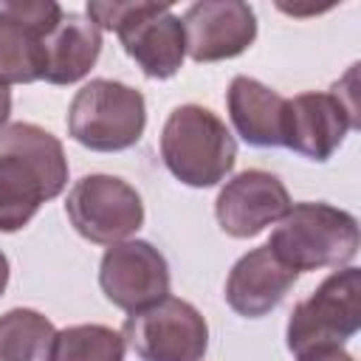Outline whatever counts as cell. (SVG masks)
Instances as JSON below:
<instances>
[{
    "mask_svg": "<svg viewBox=\"0 0 361 361\" xmlns=\"http://www.w3.org/2000/svg\"><path fill=\"white\" fill-rule=\"evenodd\" d=\"M56 327L34 307H11L0 316V361H51Z\"/></svg>",
    "mask_w": 361,
    "mask_h": 361,
    "instance_id": "obj_17",
    "label": "cell"
},
{
    "mask_svg": "<svg viewBox=\"0 0 361 361\" xmlns=\"http://www.w3.org/2000/svg\"><path fill=\"white\" fill-rule=\"evenodd\" d=\"M99 288L110 305L127 313L144 310L169 296L166 257L147 240H121L99 262Z\"/></svg>",
    "mask_w": 361,
    "mask_h": 361,
    "instance_id": "obj_10",
    "label": "cell"
},
{
    "mask_svg": "<svg viewBox=\"0 0 361 361\" xmlns=\"http://www.w3.org/2000/svg\"><path fill=\"white\" fill-rule=\"evenodd\" d=\"M8 274H11V268H8V257L0 251V296L6 293V285H8Z\"/></svg>",
    "mask_w": 361,
    "mask_h": 361,
    "instance_id": "obj_21",
    "label": "cell"
},
{
    "mask_svg": "<svg viewBox=\"0 0 361 361\" xmlns=\"http://www.w3.org/2000/svg\"><path fill=\"white\" fill-rule=\"evenodd\" d=\"M124 341L141 361H203L209 324L192 302L166 296L127 316Z\"/></svg>",
    "mask_w": 361,
    "mask_h": 361,
    "instance_id": "obj_8",
    "label": "cell"
},
{
    "mask_svg": "<svg viewBox=\"0 0 361 361\" xmlns=\"http://www.w3.org/2000/svg\"><path fill=\"white\" fill-rule=\"evenodd\" d=\"M361 327V271L355 265L333 271L307 299H302L285 327L288 350L307 358L344 347Z\"/></svg>",
    "mask_w": 361,
    "mask_h": 361,
    "instance_id": "obj_6",
    "label": "cell"
},
{
    "mask_svg": "<svg viewBox=\"0 0 361 361\" xmlns=\"http://www.w3.org/2000/svg\"><path fill=\"white\" fill-rule=\"evenodd\" d=\"M51 361H124V336L107 324L56 330Z\"/></svg>",
    "mask_w": 361,
    "mask_h": 361,
    "instance_id": "obj_18",
    "label": "cell"
},
{
    "mask_svg": "<svg viewBox=\"0 0 361 361\" xmlns=\"http://www.w3.org/2000/svg\"><path fill=\"white\" fill-rule=\"evenodd\" d=\"M65 214L76 234L87 243L116 245L144 226V200L124 178L96 172L71 186Z\"/></svg>",
    "mask_w": 361,
    "mask_h": 361,
    "instance_id": "obj_7",
    "label": "cell"
},
{
    "mask_svg": "<svg viewBox=\"0 0 361 361\" xmlns=\"http://www.w3.org/2000/svg\"><path fill=\"white\" fill-rule=\"evenodd\" d=\"M147 102L141 90L116 79H90L68 107V135L93 152H121L141 141Z\"/></svg>",
    "mask_w": 361,
    "mask_h": 361,
    "instance_id": "obj_5",
    "label": "cell"
},
{
    "mask_svg": "<svg viewBox=\"0 0 361 361\" xmlns=\"http://www.w3.org/2000/svg\"><path fill=\"white\" fill-rule=\"evenodd\" d=\"M161 158L175 180L209 189L226 180L237 161V141L226 121L203 104H180L161 130Z\"/></svg>",
    "mask_w": 361,
    "mask_h": 361,
    "instance_id": "obj_4",
    "label": "cell"
},
{
    "mask_svg": "<svg viewBox=\"0 0 361 361\" xmlns=\"http://www.w3.org/2000/svg\"><path fill=\"white\" fill-rule=\"evenodd\" d=\"M290 209V195L285 183L265 169H245L226 180L214 200L217 226L234 237L248 240L265 231Z\"/></svg>",
    "mask_w": 361,
    "mask_h": 361,
    "instance_id": "obj_12",
    "label": "cell"
},
{
    "mask_svg": "<svg viewBox=\"0 0 361 361\" xmlns=\"http://www.w3.org/2000/svg\"><path fill=\"white\" fill-rule=\"evenodd\" d=\"M265 245L296 274L347 268L358 254L361 231L350 212L322 200H305L290 203Z\"/></svg>",
    "mask_w": 361,
    "mask_h": 361,
    "instance_id": "obj_2",
    "label": "cell"
},
{
    "mask_svg": "<svg viewBox=\"0 0 361 361\" xmlns=\"http://www.w3.org/2000/svg\"><path fill=\"white\" fill-rule=\"evenodd\" d=\"M45 73V34L0 8V85H28Z\"/></svg>",
    "mask_w": 361,
    "mask_h": 361,
    "instance_id": "obj_16",
    "label": "cell"
},
{
    "mask_svg": "<svg viewBox=\"0 0 361 361\" xmlns=\"http://www.w3.org/2000/svg\"><path fill=\"white\" fill-rule=\"evenodd\" d=\"M285 96L271 90L254 76H234L226 90L228 118L248 147H282L285 133Z\"/></svg>",
    "mask_w": 361,
    "mask_h": 361,
    "instance_id": "obj_14",
    "label": "cell"
},
{
    "mask_svg": "<svg viewBox=\"0 0 361 361\" xmlns=\"http://www.w3.org/2000/svg\"><path fill=\"white\" fill-rule=\"evenodd\" d=\"M296 271L285 265L268 245L243 254L226 276V302L243 319H262L282 305L296 282Z\"/></svg>",
    "mask_w": 361,
    "mask_h": 361,
    "instance_id": "obj_13",
    "label": "cell"
},
{
    "mask_svg": "<svg viewBox=\"0 0 361 361\" xmlns=\"http://www.w3.org/2000/svg\"><path fill=\"white\" fill-rule=\"evenodd\" d=\"M361 127L355 90L344 96L336 85L333 93L307 90L285 102V133L282 147L293 149L307 161H330L344 144L350 130Z\"/></svg>",
    "mask_w": 361,
    "mask_h": 361,
    "instance_id": "obj_9",
    "label": "cell"
},
{
    "mask_svg": "<svg viewBox=\"0 0 361 361\" xmlns=\"http://www.w3.org/2000/svg\"><path fill=\"white\" fill-rule=\"evenodd\" d=\"M296 361H355V358L338 347V350H324V353H316V355H307V358H296Z\"/></svg>",
    "mask_w": 361,
    "mask_h": 361,
    "instance_id": "obj_19",
    "label": "cell"
},
{
    "mask_svg": "<svg viewBox=\"0 0 361 361\" xmlns=\"http://www.w3.org/2000/svg\"><path fill=\"white\" fill-rule=\"evenodd\" d=\"M186 54L195 62H223L248 51L257 39V14L243 0H200L183 17Z\"/></svg>",
    "mask_w": 361,
    "mask_h": 361,
    "instance_id": "obj_11",
    "label": "cell"
},
{
    "mask_svg": "<svg viewBox=\"0 0 361 361\" xmlns=\"http://www.w3.org/2000/svg\"><path fill=\"white\" fill-rule=\"evenodd\" d=\"M102 54V28L87 17L68 11L45 37V73L51 85H73L90 73Z\"/></svg>",
    "mask_w": 361,
    "mask_h": 361,
    "instance_id": "obj_15",
    "label": "cell"
},
{
    "mask_svg": "<svg viewBox=\"0 0 361 361\" xmlns=\"http://www.w3.org/2000/svg\"><path fill=\"white\" fill-rule=\"evenodd\" d=\"M68 186L62 141L31 121L0 130V231H20Z\"/></svg>",
    "mask_w": 361,
    "mask_h": 361,
    "instance_id": "obj_1",
    "label": "cell"
},
{
    "mask_svg": "<svg viewBox=\"0 0 361 361\" xmlns=\"http://www.w3.org/2000/svg\"><path fill=\"white\" fill-rule=\"evenodd\" d=\"M87 17L102 28L113 31L124 54L135 59L144 76L149 79H172L183 68L186 56V39H183V23L178 14H172L169 6L158 3H118V0H90Z\"/></svg>",
    "mask_w": 361,
    "mask_h": 361,
    "instance_id": "obj_3",
    "label": "cell"
},
{
    "mask_svg": "<svg viewBox=\"0 0 361 361\" xmlns=\"http://www.w3.org/2000/svg\"><path fill=\"white\" fill-rule=\"evenodd\" d=\"M8 116H11V90L8 85H0V130L8 124Z\"/></svg>",
    "mask_w": 361,
    "mask_h": 361,
    "instance_id": "obj_20",
    "label": "cell"
}]
</instances>
